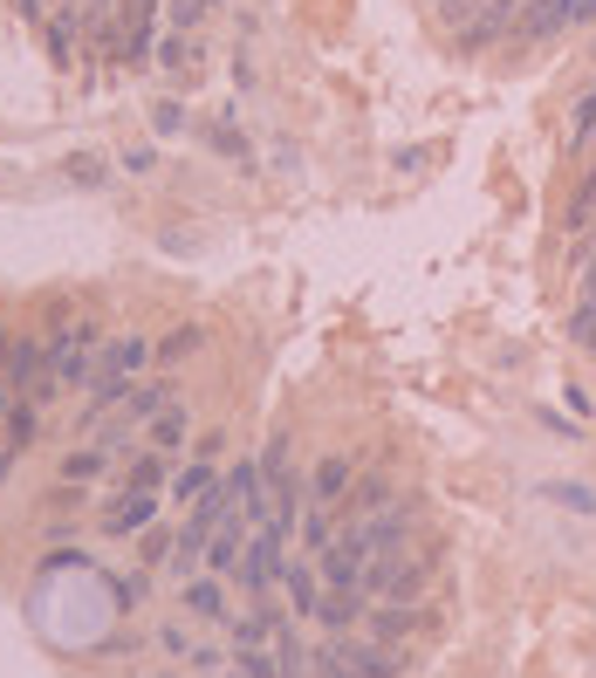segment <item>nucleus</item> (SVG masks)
<instances>
[{"label":"nucleus","instance_id":"f257e3e1","mask_svg":"<svg viewBox=\"0 0 596 678\" xmlns=\"http://www.w3.org/2000/svg\"><path fill=\"white\" fill-rule=\"evenodd\" d=\"M432 569H439V556L432 549H384V556H371V569H364V596L371 604H419V589L432 583Z\"/></svg>","mask_w":596,"mask_h":678},{"label":"nucleus","instance_id":"f03ea898","mask_svg":"<svg viewBox=\"0 0 596 678\" xmlns=\"http://www.w3.org/2000/svg\"><path fill=\"white\" fill-rule=\"evenodd\" d=\"M281 569H289V528H274V521H261V528L247 535V549H241V589L247 596H274L281 589Z\"/></svg>","mask_w":596,"mask_h":678},{"label":"nucleus","instance_id":"7ed1b4c3","mask_svg":"<svg viewBox=\"0 0 596 678\" xmlns=\"http://www.w3.org/2000/svg\"><path fill=\"white\" fill-rule=\"evenodd\" d=\"M103 350V323L83 316V323H69L62 336H48V377L56 384H90V356Z\"/></svg>","mask_w":596,"mask_h":678},{"label":"nucleus","instance_id":"20e7f679","mask_svg":"<svg viewBox=\"0 0 596 678\" xmlns=\"http://www.w3.org/2000/svg\"><path fill=\"white\" fill-rule=\"evenodd\" d=\"M514 21H522V0H480L453 35H459V48H487V42H501Z\"/></svg>","mask_w":596,"mask_h":678},{"label":"nucleus","instance_id":"39448f33","mask_svg":"<svg viewBox=\"0 0 596 678\" xmlns=\"http://www.w3.org/2000/svg\"><path fill=\"white\" fill-rule=\"evenodd\" d=\"M226 501H233V514H241V521H254V528L268 521V474H261V459H241V466L226 474Z\"/></svg>","mask_w":596,"mask_h":678},{"label":"nucleus","instance_id":"423d86ee","mask_svg":"<svg viewBox=\"0 0 596 678\" xmlns=\"http://www.w3.org/2000/svg\"><path fill=\"white\" fill-rule=\"evenodd\" d=\"M159 493H144V487H124L117 493V507L110 514H103V535H144L151 528V521H159Z\"/></svg>","mask_w":596,"mask_h":678},{"label":"nucleus","instance_id":"0eeeda50","mask_svg":"<svg viewBox=\"0 0 596 678\" xmlns=\"http://www.w3.org/2000/svg\"><path fill=\"white\" fill-rule=\"evenodd\" d=\"M281 589H289V610H295V617L316 623V604H323V569H316V556H289Z\"/></svg>","mask_w":596,"mask_h":678},{"label":"nucleus","instance_id":"6e6552de","mask_svg":"<svg viewBox=\"0 0 596 678\" xmlns=\"http://www.w3.org/2000/svg\"><path fill=\"white\" fill-rule=\"evenodd\" d=\"M247 535H254V521L226 514L220 528H213V541H206V569H213V576H233V569H241V549H247Z\"/></svg>","mask_w":596,"mask_h":678},{"label":"nucleus","instance_id":"1a4fd4ad","mask_svg":"<svg viewBox=\"0 0 596 678\" xmlns=\"http://www.w3.org/2000/svg\"><path fill=\"white\" fill-rule=\"evenodd\" d=\"M364 623H371L377 644H405L411 631H425V610H419V604H371Z\"/></svg>","mask_w":596,"mask_h":678},{"label":"nucleus","instance_id":"9d476101","mask_svg":"<svg viewBox=\"0 0 596 678\" xmlns=\"http://www.w3.org/2000/svg\"><path fill=\"white\" fill-rule=\"evenodd\" d=\"M178 604H186V617H199V623H233V604H226V589H220V576H192L186 589H178Z\"/></svg>","mask_w":596,"mask_h":678},{"label":"nucleus","instance_id":"9b49d317","mask_svg":"<svg viewBox=\"0 0 596 678\" xmlns=\"http://www.w3.org/2000/svg\"><path fill=\"white\" fill-rule=\"evenodd\" d=\"M343 665H350V678H398V671H405L398 644H377V638H364V644H343Z\"/></svg>","mask_w":596,"mask_h":678},{"label":"nucleus","instance_id":"f8f14e48","mask_svg":"<svg viewBox=\"0 0 596 678\" xmlns=\"http://www.w3.org/2000/svg\"><path fill=\"white\" fill-rule=\"evenodd\" d=\"M165 405H178V390H172L165 377H144V384H131V398H124V411H117V419L138 432V425H151V419H159Z\"/></svg>","mask_w":596,"mask_h":678},{"label":"nucleus","instance_id":"ddd939ff","mask_svg":"<svg viewBox=\"0 0 596 678\" xmlns=\"http://www.w3.org/2000/svg\"><path fill=\"white\" fill-rule=\"evenodd\" d=\"M364 610H371V596H364V589H323V604H316V623H323L329 638H343V631H350V623L364 617Z\"/></svg>","mask_w":596,"mask_h":678},{"label":"nucleus","instance_id":"4468645a","mask_svg":"<svg viewBox=\"0 0 596 678\" xmlns=\"http://www.w3.org/2000/svg\"><path fill=\"white\" fill-rule=\"evenodd\" d=\"M392 501H398V493H392V480H384V474H371V480H350V493L336 501V514H343V521H364V514H384Z\"/></svg>","mask_w":596,"mask_h":678},{"label":"nucleus","instance_id":"2eb2a0df","mask_svg":"<svg viewBox=\"0 0 596 678\" xmlns=\"http://www.w3.org/2000/svg\"><path fill=\"white\" fill-rule=\"evenodd\" d=\"M522 42H549V35H562L569 28V0H522Z\"/></svg>","mask_w":596,"mask_h":678},{"label":"nucleus","instance_id":"dca6fc26","mask_svg":"<svg viewBox=\"0 0 596 678\" xmlns=\"http://www.w3.org/2000/svg\"><path fill=\"white\" fill-rule=\"evenodd\" d=\"M172 459H178V453H159V446H144V453H131V466H124V487L165 493V487H172Z\"/></svg>","mask_w":596,"mask_h":678},{"label":"nucleus","instance_id":"f3484780","mask_svg":"<svg viewBox=\"0 0 596 678\" xmlns=\"http://www.w3.org/2000/svg\"><path fill=\"white\" fill-rule=\"evenodd\" d=\"M350 459L343 453H336V459H316V474H308V501H316V507H336V501H343V493H350Z\"/></svg>","mask_w":596,"mask_h":678},{"label":"nucleus","instance_id":"a211bd4d","mask_svg":"<svg viewBox=\"0 0 596 678\" xmlns=\"http://www.w3.org/2000/svg\"><path fill=\"white\" fill-rule=\"evenodd\" d=\"M144 356H151L144 336H110V350H103L96 371H110V377H138V371H144Z\"/></svg>","mask_w":596,"mask_h":678},{"label":"nucleus","instance_id":"6ab92c4d","mask_svg":"<svg viewBox=\"0 0 596 678\" xmlns=\"http://www.w3.org/2000/svg\"><path fill=\"white\" fill-rule=\"evenodd\" d=\"M110 446H75V453H62V480H75V487H90V480H103L110 474Z\"/></svg>","mask_w":596,"mask_h":678},{"label":"nucleus","instance_id":"aec40b11","mask_svg":"<svg viewBox=\"0 0 596 678\" xmlns=\"http://www.w3.org/2000/svg\"><path fill=\"white\" fill-rule=\"evenodd\" d=\"M144 446H159V453H186V405H165L159 419L144 425Z\"/></svg>","mask_w":596,"mask_h":678},{"label":"nucleus","instance_id":"412c9836","mask_svg":"<svg viewBox=\"0 0 596 678\" xmlns=\"http://www.w3.org/2000/svg\"><path fill=\"white\" fill-rule=\"evenodd\" d=\"M206 144H213L220 159H233L241 172H254V151H247V138H241V124H233V117H213V124H206Z\"/></svg>","mask_w":596,"mask_h":678},{"label":"nucleus","instance_id":"4be33fe9","mask_svg":"<svg viewBox=\"0 0 596 678\" xmlns=\"http://www.w3.org/2000/svg\"><path fill=\"white\" fill-rule=\"evenodd\" d=\"M274 658H281V678H316V651H308L289 623L274 631Z\"/></svg>","mask_w":596,"mask_h":678},{"label":"nucleus","instance_id":"5701e85b","mask_svg":"<svg viewBox=\"0 0 596 678\" xmlns=\"http://www.w3.org/2000/svg\"><path fill=\"white\" fill-rule=\"evenodd\" d=\"M213 487H220V474H213V459H192L186 474L172 480V501H186V507H192V501H206V493H213Z\"/></svg>","mask_w":596,"mask_h":678},{"label":"nucleus","instance_id":"b1692460","mask_svg":"<svg viewBox=\"0 0 596 678\" xmlns=\"http://www.w3.org/2000/svg\"><path fill=\"white\" fill-rule=\"evenodd\" d=\"M336 521H343L336 507H308V514H302V549H308V556H323L329 541L343 535V528H336Z\"/></svg>","mask_w":596,"mask_h":678},{"label":"nucleus","instance_id":"393cba45","mask_svg":"<svg viewBox=\"0 0 596 678\" xmlns=\"http://www.w3.org/2000/svg\"><path fill=\"white\" fill-rule=\"evenodd\" d=\"M35 411H42L35 398H14V411H8V446H14V453H28L35 439H42V419H35Z\"/></svg>","mask_w":596,"mask_h":678},{"label":"nucleus","instance_id":"a878e982","mask_svg":"<svg viewBox=\"0 0 596 678\" xmlns=\"http://www.w3.org/2000/svg\"><path fill=\"white\" fill-rule=\"evenodd\" d=\"M206 350V329L199 323H178L172 336H165V343H159V371H165V363H186V356H199Z\"/></svg>","mask_w":596,"mask_h":678},{"label":"nucleus","instance_id":"bb28decb","mask_svg":"<svg viewBox=\"0 0 596 678\" xmlns=\"http://www.w3.org/2000/svg\"><path fill=\"white\" fill-rule=\"evenodd\" d=\"M233 665H241L247 678H281V658H274V644H241V651H233Z\"/></svg>","mask_w":596,"mask_h":678},{"label":"nucleus","instance_id":"cd10ccee","mask_svg":"<svg viewBox=\"0 0 596 678\" xmlns=\"http://www.w3.org/2000/svg\"><path fill=\"white\" fill-rule=\"evenodd\" d=\"M541 501H562V507H576V514H596V493L576 487V480H541Z\"/></svg>","mask_w":596,"mask_h":678},{"label":"nucleus","instance_id":"c85d7f7f","mask_svg":"<svg viewBox=\"0 0 596 678\" xmlns=\"http://www.w3.org/2000/svg\"><path fill=\"white\" fill-rule=\"evenodd\" d=\"M172 549H178V535H172V528H159V521H151V528H144V541H138L144 569H165V562H172Z\"/></svg>","mask_w":596,"mask_h":678},{"label":"nucleus","instance_id":"c756f323","mask_svg":"<svg viewBox=\"0 0 596 678\" xmlns=\"http://www.w3.org/2000/svg\"><path fill=\"white\" fill-rule=\"evenodd\" d=\"M186 665H192L199 678H220V671L233 665V651H226V644H192V651H186Z\"/></svg>","mask_w":596,"mask_h":678},{"label":"nucleus","instance_id":"7c9ffc66","mask_svg":"<svg viewBox=\"0 0 596 678\" xmlns=\"http://www.w3.org/2000/svg\"><path fill=\"white\" fill-rule=\"evenodd\" d=\"M569 343H576V350H596V295H583V308L569 316Z\"/></svg>","mask_w":596,"mask_h":678},{"label":"nucleus","instance_id":"2f4dec72","mask_svg":"<svg viewBox=\"0 0 596 678\" xmlns=\"http://www.w3.org/2000/svg\"><path fill=\"white\" fill-rule=\"evenodd\" d=\"M69 178H75V186H103V178H110V165L90 159V151H75V159H69Z\"/></svg>","mask_w":596,"mask_h":678},{"label":"nucleus","instance_id":"473e14b6","mask_svg":"<svg viewBox=\"0 0 596 678\" xmlns=\"http://www.w3.org/2000/svg\"><path fill=\"white\" fill-rule=\"evenodd\" d=\"M589 206H596V172L576 186V199H569V226H583V220H589Z\"/></svg>","mask_w":596,"mask_h":678},{"label":"nucleus","instance_id":"72a5a7b5","mask_svg":"<svg viewBox=\"0 0 596 678\" xmlns=\"http://www.w3.org/2000/svg\"><path fill=\"white\" fill-rule=\"evenodd\" d=\"M83 501H90V493H83V487H75V480H62L56 493H48V507H56V514H75V507H83Z\"/></svg>","mask_w":596,"mask_h":678},{"label":"nucleus","instance_id":"f704fd0d","mask_svg":"<svg viewBox=\"0 0 596 678\" xmlns=\"http://www.w3.org/2000/svg\"><path fill=\"white\" fill-rule=\"evenodd\" d=\"M589 130H596V90H589V96L576 103V124H569V138H576V144H583V138H589Z\"/></svg>","mask_w":596,"mask_h":678},{"label":"nucleus","instance_id":"c9c22d12","mask_svg":"<svg viewBox=\"0 0 596 678\" xmlns=\"http://www.w3.org/2000/svg\"><path fill=\"white\" fill-rule=\"evenodd\" d=\"M159 651H165V658H186V631H178V623H159Z\"/></svg>","mask_w":596,"mask_h":678},{"label":"nucleus","instance_id":"e433bc0d","mask_svg":"<svg viewBox=\"0 0 596 678\" xmlns=\"http://www.w3.org/2000/svg\"><path fill=\"white\" fill-rule=\"evenodd\" d=\"M159 62L165 69H186V35H159Z\"/></svg>","mask_w":596,"mask_h":678},{"label":"nucleus","instance_id":"4c0bfd02","mask_svg":"<svg viewBox=\"0 0 596 678\" xmlns=\"http://www.w3.org/2000/svg\"><path fill=\"white\" fill-rule=\"evenodd\" d=\"M186 453H192V459H220V453H226V432H199Z\"/></svg>","mask_w":596,"mask_h":678},{"label":"nucleus","instance_id":"58836bf2","mask_svg":"<svg viewBox=\"0 0 596 678\" xmlns=\"http://www.w3.org/2000/svg\"><path fill=\"white\" fill-rule=\"evenodd\" d=\"M48 569H83V549H48L42 556V576H48Z\"/></svg>","mask_w":596,"mask_h":678},{"label":"nucleus","instance_id":"ea45409f","mask_svg":"<svg viewBox=\"0 0 596 678\" xmlns=\"http://www.w3.org/2000/svg\"><path fill=\"white\" fill-rule=\"evenodd\" d=\"M151 124H159V130H165V138H172V130H178V124H186V110H178V103H159V110H151Z\"/></svg>","mask_w":596,"mask_h":678},{"label":"nucleus","instance_id":"a19ab883","mask_svg":"<svg viewBox=\"0 0 596 678\" xmlns=\"http://www.w3.org/2000/svg\"><path fill=\"white\" fill-rule=\"evenodd\" d=\"M596 21V0H569V28H589Z\"/></svg>","mask_w":596,"mask_h":678},{"label":"nucleus","instance_id":"79ce46f5","mask_svg":"<svg viewBox=\"0 0 596 678\" xmlns=\"http://www.w3.org/2000/svg\"><path fill=\"white\" fill-rule=\"evenodd\" d=\"M8 411H14V384L0 377V425H8Z\"/></svg>","mask_w":596,"mask_h":678},{"label":"nucleus","instance_id":"37998d69","mask_svg":"<svg viewBox=\"0 0 596 678\" xmlns=\"http://www.w3.org/2000/svg\"><path fill=\"white\" fill-rule=\"evenodd\" d=\"M14 459H21L14 446H0V480H8V474H14Z\"/></svg>","mask_w":596,"mask_h":678},{"label":"nucleus","instance_id":"c03bdc74","mask_svg":"<svg viewBox=\"0 0 596 678\" xmlns=\"http://www.w3.org/2000/svg\"><path fill=\"white\" fill-rule=\"evenodd\" d=\"M583 295H596V260H589V274H583Z\"/></svg>","mask_w":596,"mask_h":678},{"label":"nucleus","instance_id":"a18cd8bd","mask_svg":"<svg viewBox=\"0 0 596 678\" xmlns=\"http://www.w3.org/2000/svg\"><path fill=\"white\" fill-rule=\"evenodd\" d=\"M8 350H14V343H8V329H0V363H8Z\"/></svg>","mask_w":596,"mask_h":678},{"label":"nucleus","instance_id":"49530a36","mask_svg":"<svg viewBox=\"0 0 596 678\" xmlns=\"http://www.w3.org/2000/svg\"><path fill=\"white\" fill-rule=\"evenodd\" d=\"M21 14H42V0H21Z\"/></svg>","mask_w":596,"mask_h":678},{"label":"nucleus","instance_id":"de8ad7c7","mask_svg":"<svg viewBox=\"0 0 596 678\" xmlns=\"http://www.w3.org/2000/svg\"><path fill=\"white\" fill-rule=\"evenodd\" d=\"M151 678H178V671H151Z\"/></svg>","mask_w":596,"mask_h":678},{"label":"nucleus","instance_id":"09e8293b","mask_svg":"<svg viewBox=\"0 0 596 678\" xmlns=\"http://www.w3.org/2000/svg\"><path fill=\"white\" fill-rule=\"evenodd\" d=\"M151 8H165V0H151Z\"/></svg>","mask_w":596,"mask_h":678},{"label":"nucleus","instance_id":"8fccbe9b","mask_svg":"<svg viewBox=\"0 0 596 678\" xmlns=\"http://www.w3.org/2000/svg\"><path fill=\"white\" fill-rule=\"evenodd\" d=\"M62 8H75V0H62Z\"/></svg>","mask_w":596,"mask_h":678}]
</instances>
